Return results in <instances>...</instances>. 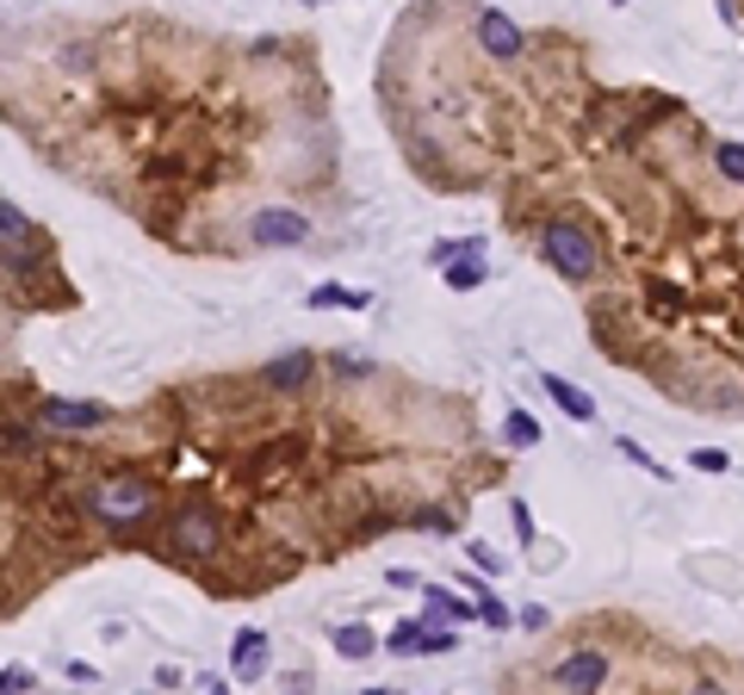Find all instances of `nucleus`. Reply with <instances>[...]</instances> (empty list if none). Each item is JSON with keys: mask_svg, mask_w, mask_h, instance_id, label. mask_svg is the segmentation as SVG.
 I'll use <instances>...</instances> for the list:
<instances>
[{"mask_svg": "<svg viewBox=\"0 0 744 695\" xmlns=\"http://www.w3.org/2000/svg\"><path fill=\"white\" fill-rule=\"evenodd\" d=\"M168 541H174L180 559H211V553L224 546V516H217L211 503H187V509L168 521Z\"/></svg>", "mask_w": 744, "mask_h": 695, "instance_id": "2", "label": "nucleus"}, {"mask_svg": "<svg viewBox=\"0 0 744 695\" xmlns=\"http://www.w3.org/2000/svg\"><path fill=\"white\" fill-rule=\"evenodd\" d=\"M305 305H310V310H329V305H342V310H366L373 298H366V292H354V286H317V292H305Z\"/></svg>", "mask_w": 744, "mask_h": 695, "instance_id": "13", "label": "nucleus"}, {"mask_svg": "<svg viewBox=\"0 0 744 695\" xmlns=\"http://www.w3.org/2000/svg\"><path fill=\"white\" fill-rule=\"evenodd\" d=\"M477 615L491 621V627H509V609H503V602H496L491 590H484V597H477Z\"/></svg>", "mask_w": 744, "mask_h": 695, "instance_id": "18", "label": "nucleus"}, {"mask_svg": "<svg viewBox=\"0 0 744 695\" xmlns=\"http://www.w3.org/2000/svg\"><path fill=\"white\" fill-rule=\"evenodd\" d=\"M261 671H268V634H261V627H243V634H236V652H229V676L255 683Z\"/></svg>", "mask_w": 744, "mask_h": 695, "instance_id": "8", "label": "nucleus"}, {"mask_svg": "<svg viewBox=\"0 0 744 695\" xmlns=\"http://www.w3.org/2000/svg\"><path fill=\"white\" fill-rule=\"evenodd\" d=\"M428 615H440V621H472V602H459V597H447L440 584H428Z\"/></svg>", "mask_w": 744, "mask_h": 695, "instance_id": "16", "label": "nucleus"}, {"mask_svg": "<svg viewBox=\"0 0 744 695\" xmlns=\"http://www.w3.org/2000/svg\"><path fill=\"white\" fill-rule=\"evenodd\" d=\"M509 521H516L521 541H534V516H528V503H509Z\"/></svg>", "mask_w": 744, "mask_h": 695, "instance_id": "23", "label": "nucleus"}, {"mask_svg": "<svg viewBox=\"0 0 744 695\" xmlns=\"http://www.w3.org/2000/svg\"><path fill=\"white\" fill-rule=\"evenodd\" d=\"M713 168H720L725 180H739V187H744V143H720V150H713Z\"/></svg>", "mask_w": 744, "mask_h": 695, "instance_id": "17", "label": "nucleus"}, {"mask_svg": "<svg viewBox=\"0 0 744 695\" xmlns=\"http://www.w3.org/2000/svg\"><path fill=\"white\" fill-rule=\"evenodd\" d=\"M310 373H317V354H305V348H292V354H280L268 367V386L273 391H305Z\"/></svg>", "mask_w": 744, "mask_h": 695, "instance_id": "9", "label": "nucleus"}, {"mask_svg": "<svg viewBox=\"0 0 744 695\" xmlns=\"http://www.w3.org/2000/svg\"><path fill=\"white\" fill-rule=\"evenodd\" d=\"M0 224H7V243H20V231H25V217H20V205H7V212H0Z\"/></svg>", "mask_w": 744, "mask_h": 695, "instance_id": "25", "label": "nucleus"}, {"mask_svg": "<svg viewBox=\"0 0 744 695\" xmlns=\"http://www.w3.org/2000/svg\"><path fill=\"white\" fill-rule=\"evenodd\" d=\"M725 466L732 460H725L720 447H701V453H695V472H725Z\"/></svg>", "mask_w": 744, "mask_h": 695, "instance_id": "21", "label": "nucleus"}, {"mask_svg": "<svg viewBox=\"0 0 744 695\" xmlns=\"http://www.w3.org/2000/svg\"><path fill=\"white\" fill-rule=\"evenodd\" d=\"M609 652H571V658H558L553 664V683L558 690H602L609 683Z\"/></svg>", "mask_w": 744, "mask_h": 695, "instance_id": "7", "label": "nucleus"}, {"mask_svg": "<svg viewBox=\"0 0 744 695\" xmlns=\"http://www.w3.org/2000/svg\"><path fill=\"white\" fill-rule=\"evenodd\" d=\"M503 441H509V447H534V441H540V423L528 416V410H509V423H503Z\"/></svg>", "mask_w": 744, "mask_h": 695, "instance_id": "15", "label": "nucleus"}, {"mask_svg": "<svg viewBox=\"0 0 744 695\" xmlns=\"http://www.w3.org/2000/svg\"><path fill=\"white\" fill-rule=\"evenodd\" d=\"M484 273H491V268H484V255H477V243H472L465 255H453V261H447V286L472 292V286H484Z\"/></svg>", "mask_w": 744, "mask_h": 695, "instance_id": "12", "label": "nucleus"}, {"mask_svg": "<svg viewBox=\"0 0 744 695\" xmlns=\"http://www.w3.org/2000/svg\"><path fill=\"white\" fill-rule=\"evenodd\" d=\"M614 7H621V0H614Z\"/></svg>", "mask_w": 744, "mask_h": 695, "instance_id": "26", "label": "nucleus"}, {"mask_svg": "<svg viewBox=\"0 0 744 695\" xmlns=\"http://www.w3.org/2000/svg\"><path fill=\"white\" fill-rule=\"evenodd\" d=\"M540 249H546V261H553L558 273H565V280H590L595 273V243L583 231H577L571 217H553V224H546V243H540Z\"/></svg>", "mask_w": 744, "mask_h": 695, "instance_id": "3", "label": "nucleus"}, {"mask_svg": "<svg viewBox=\"0 0 744 695\" xmlns=\"http://www.w3.org/2000/svg\"><path fill=\"white\" fill-rule=\"evenodd\" d=\"M465 249H472V243L447 236V243H435V249H428V261H435V268H447V261H453V255H465Z\"/></svg>", "mask_w": 744, "mask_h": 695, "instance_id": "19", "label": "nucleus"}, {"mask_svg": "<svg viewBox=\"0 0 744 695\" xmlns=\"http://www.w3.org/2000/svg\"><path fill=\"white\" fill-rule=\"evenodd\" d=\"M310 7H317V0H310Z\"/></svg>", "mask_w": 744, "mask_h": 695, "instance_id": "27", "label": "nucleus"}, {"mask_svg": "<svg viewBox=\"0 0 744 695\" xmlns=\"http://www.w3.org/2000/svg\"><path fill=\"white\" fill-rule=\"evenodd\" d=\"M373 646H379V639H373V627H342V634H335V652H342L347 664L373 658Z\"/></svg>", "mask_w": 744, "mask_h": 695, "instance_id": "14", "label": "nucleus"}, {"mask_svg": "<svg viewBox=\"0 0 744 695\" xmlns=\"http://www.w3.org/2000/svg\"><path fill=\"white\" fill-rule=\"evenodd\" d=\"M38 416L50 428H99V423H106V410H99V404H62V398H50Z\"/></svg>", "mask_w": 744, "mask_h": 695, "instance_id": "11", "label": "nucleus"}, {"mask_svg": "<svg viewBox=\"0 0 744 695\" xmlns=\"http://www.w3.org/2000/svg\"><path fill=\"white\" fill-rule=\"evenodd\" d=\"M540 386L553 391V404L565 410L571 423H595V398H590V391H577L571 379H558V373H540Z\"/></svg>", "mask_w": 744, "mask_h": 695, "instance_id": "10", "label": "nucleus"}, {"mask_svg": "<svg viewBox=\"0 0 744 695\" xmlns=\"http://www.w3.org/2000/svg\"><path fill=\"white\" fill-rule=\"evenodd\" d=\"M477 44H484V57H496V62H516V57H521V44H528V38H521V25L509 20V13H496V7H491V13H477Z\"/></svg>", "mask_w": 744, "mask_h": 695, "instance_id": "6", "label": "nucleus"}, {"mask_svg": "<svg viewBox=\"0 0 744 695\" xmlns=\"http://www.w3.org/2000/svg\"><path fill=\"white\" fill-rule=\"evenodd\" d=\"M385 646H391L398 658H416V652H453L459 634H453V627H422V621H398Z\"/></svg>", "mask_w": 744, "mask_h": 695, "instance_id": "5", "label": "nucleus"}, {"mask_svg": "<svg viewBox=\"0 0 744 695\" xmlns=\"http://www.w3.org/2000/svg\"><path fill=\"white\" fill-rule=\"evenodd\" d=\"M465 553H472V565H477V572H503V559H496L491 546H477V541H465Z\"/></svg>", "mask_w": 744, "mask_h": 695, "instance_id": "22", "label": "nucleus"}, {"mask_svg": "<svg viewBox=\"0 0 744 695\" xmlns=\"http://www.w3.org/2000/svg\"><path fill=\"white\" fill-rule=\"evenodd\" d=\"M87 503H94V516L106 521V528H125V521H137L155 503V491H150V479L125 472V479H99L94 491H87Z\"/></svg>", "mask_w": 744, "mask_h": 695, "instance_id": "1", "label": "nucleus"}, {"mask_svg": "<svg viewBox=\"0 0 744 695\" xmlns=\"http://www.w3.org/2000/svg\"><path fill=\"white\" fill-rule=\"evenodd\" d=\"M248 236H255L261 249H298V243H310V217L286 212V205H268V212H255Z\"/></svg>", "mask_w": 744, "mask_h": 695, "instance_id": "4", "label": "nucleus"}, {"mask_svg": "<svg viewBox=\"0 0 744 695\" xmlns=\"http://www.w3.org/2000/svg\"><path fill=\"white\" fill-rule=\"evenodd\" d=\"M614 447H621V453H627L633 466H646V472H658V479H664V466L651 460V453H646V447H639V441H614Z\"/></svg>", "mask_w": 744, "mask_h": 695, "instance_id": "20", "label": "nucleus"}, {"mask_svg": "<svg viewBox=\"0 0 744 695\" xmlns=\"http://www.w3.org/2000/svg\"><path fill=\"white\" fill-rule=\"evenodd\" d=\"M0 683H7V695H25V690H32V683H38V676H32V671H20V664H13V671L0 676Z\"/></svg>", "mask_w": 744, "mask_h": 695, "instance_id": "24", "label": "nucleus"}]
</instances>
